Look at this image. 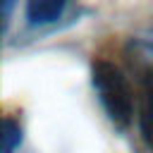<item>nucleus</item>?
Listing matches in <instances>:
<instances>
[{"mask_svg":"<svg viewBox=\"0 0 153 153\" xmlns=\"http://www.w3.org/2000/svg\"><path fill=\"white\" fill-rule=\"evenodd\" d=\"M91 86L108 120L120 129L129 127L131 115H134V91L127 74L110 60H93Z\"/></svg>","mask_w":153,"mask_h":153,"instance_id":"1","label":"nucleus"},{"mask_svg":"<svg viewBox=\"0 0 153 153\" xmlns=\"http://www.w3.org/2000/svg\"><path fill=\"white\" fill-rule=\"evenodd\" d=\"M136 117H139V131L148 151H153V72H146L139 84L136 96Z\"/></svg>","mask_w":153,"mask_h":153,"instance_id":"2","label":"nucleus"},{"mask_svg":"<svg viewBox=\"0 0 153 153\" xmlns=\"http://www.w3.org/2000/svg\"><path fill=\"white\" fill-rule=\"evenodd\" d=\"M67 0H26V19L31 26H45L62 17Z\"/></svg>","mask_w":153,"mask_h":153,"instance_id":"3","label":"nucleus"},{"mask_svg":"<svg viewBox=\"0 0 153 153\" xmlns=\"http://www.w3.org/2000/svg\"><path fill=\"white\" fill-rule=\"evenodd\" d=\"M22 146V127L17 120L5 117L2 120V153H14Z\"/></svg>","mask_w":153,"mask_h":153,"instance_id":"4","label":"nucleus"},{"mask_svg":"<svg viewBox=\"0 0 153 153\" xmlns=\"http://www.w3.org/2000/svg\"><path fill=\"white\" fill-rule=\"evenodd\" d=\"M14 2L17 0H2V26L7 29L10 24V17H12V10H14Z\"/></svg>","mask_w":153,"mask_h":153,"instance_id":"5","label":"nucleus"}]
</instances>
